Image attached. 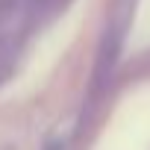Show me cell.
Masks as SVG:
<instances>
[{
    "instance_id": "cell-1",
    "label": "cell",
    "mask_w": 150,
    "mask_h": 150,
    "mask_svg": "<svg viewBox=\"0 0 150 150\" xmlns=\"http://www.w3.org/2000/svg\"><path fill=\"white\" fill-rule=\"evenodd\" d=\"M65 3H68V0H30L27 15H30L33 21H35V18H50V15H56Z\"/></svg>"
}]
</instances>
